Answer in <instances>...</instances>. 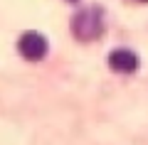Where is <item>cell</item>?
<instances>
[{"mask_svg": "<svg viewBox=\"0 0 148 145\" xmlns=\"http://www.w3.org/2000/svg\"><path fill=\"white\" fill-rule=\"evenodd\" d=\"M72 32L82 42H91L96 37H101V32H104V12H101V7L79 10L72 20Z\"/></svg>", "mask_w": 148, "mask_h": 145, "instance_id": "obj_1", "label": "cell"}, {"mask_svg": "<svg viewBox=\"0 0 148 145\" xmlns=\"http://www.w3.org/2000/svg\"><path fill=\"white\" fill-rule=\"evenodd\" d=\"M17 52L25 59H30V62H40V59L47 54V39H45V35H40V32L27 30V32H22L20 39H17Z\"/></svg>", "mask_w": 148, "mask_h": 145, "instance_id": "obj_2", "label": "cell"}, {"mask_svg": "<svg viewBox=\"0 0 148 145\" xmlns=\"http://www.w3.org/2000/svg\"><path fill=\"white\" fill-rule=\"evenodd\" d=\"M109 67L116 74H133L138 69V57L131 49H114L109 54Z\"/></svg>", "mask_w": 148, "mask_h": 145, "instance_id": "obj_3", "label": "cell"}, {"mask_svg": "<svg viewBox=\"0 0 148 145\" xmlns=\"http://www.w3.org/2000/svg\"><path fill=\"white\" fill-rule=\"evenodd\" d=\"M136 3H148V0H136Z\"/></svg>", "mask_w": 148, "mask_h": 145, "instance_id": "obj_4", "label": "cell"}, {"mask_svg": "<svg viewBox=\"0 0 148 145\" xmlns=\"http://www.w3.org/2000/svg\"><path fill=\"white\" fill-rule=\"evenodd\" d=\"M69 3H77V0H69Z\"/></svg>", "mask_w": 148, "mask_h": 145, "instance_id": "obj_5", "label": "cell"}]
</instances>
